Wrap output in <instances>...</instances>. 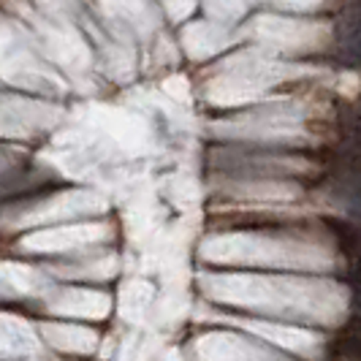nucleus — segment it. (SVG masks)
Segmentation results:
<instances>
[{
    "mask_svg": "<svg viewBox=\"0 0 361 361\" xmlns=\"http://www.w3.org/2000/svg\"><path fill=\"white\" fill-rule=\"evenodd\" d=\"M312 25H302L293 19H274L264 17L255 22V36L269 41V44H280V47H302L310 36H312Z\"/></svg>",
    "mask_w": 361,
    "mask_h": 361,
    "instance_id": "f03ea898",
    "label": "nucleus"
},
{
    "mask_svg": "<svg viewBox=\"0 0 361 361\" xmlns=\"http://www.w3.org/2000/svg\"><path fill=\"white\" fill-rule=\"evenodd\" d=\"M57 120L52 109L38 104H19V101H3L0 104V133H36L52 126Z\"/></svg>",
    "mask_w": 361,
    "mask_h": 361,
    "instance_id": "f257e3e1",
    "label": "nucleus"
}]
</instances>
